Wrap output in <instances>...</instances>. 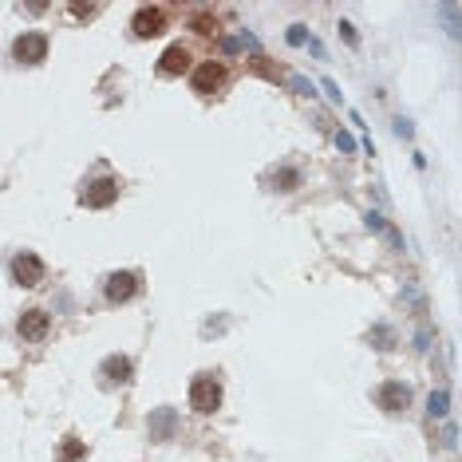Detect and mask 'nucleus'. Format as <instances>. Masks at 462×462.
<instances>
[{
    "label": "nucleus",
    "mask_w": 462,
    "mask_h": 462,
    "mask_svg": "<svg viewBox=\"0 0 462 462\" xmlns=\"http://www.w3.org/2000/svg\"><path fill=\"white\" fill-rule=\"evenodd\" d=\"M190 407L202 411V415H210V411L221 407V387L214 376H198V380L190 383Z\"/></svg>",
    "instance_id": "1"
},
{
    "label": "nucleus",
    "mask_w": 462,
    "mask_h": 462,
    "mask_svg": "<svg viewBox=\"0 0 462 462\" xmlns=\"http://www.w3.org/2000/svg\"><path fill=\"white\" fill-rule=\"evenodd\" d=\"M135 36H142V40H150V36H158L166 28V12L158 8V4H147V8H138L135 12Z\"/></svg>",
    "instance_id": "2"
},
{
    "label": "nucleus",
    "mask_w": 462,
    "mask_h": 462,
    "mask_svg": "<svg viewBox=\"0 0 462 462\" xmlns=\"http://www.w3.org/2000/svg\"><path fill=\"white\" fill-rule=\"evenodd\" d=\"M16 59H20V64H40L44 55H48V40H44L40 32H24V36H20V40H16Z\"/></svg>",
    "instance_id": "3"
},
{
    "label": "nucleus",
    "mask_w": 462,
    "mask_h": 462,
    "mask_svg": "<svg viewBox=\"0 0 462 462\" xmlns=\"http://www.w3.org/2000/svg\"><path fill=\"white\" fill-rule=\"evenodd\" d=\"M12 277H16V285H40L44 281V265H40V257L36 253H20V257L12 261Z\"/></svg>",
    "instance_id": "4"
},
{
    "label": "nucleus",
    "mask_w": 462,
    "mask_h": 462,
    "mask_svg": "<svg viewBox=\"0 0 462 462\" xmlns=\"http://www.w3.org/2000/svg\"><path fill=\"white\" fill-rule=\"evenodd\" d=\"M115 198H119V182H115V178H99V182H91V186L83 190V205H95V210L111 205Z\"/></svg>",
    "instance_id": "5"
},
{
    "label": "nucleus",
    "mask_w": 462,
    "mask_h": 462,
    "mask_svg": "<svg viewBox=\"0 0 462 462\" xmlns=\"http://www.w3.org/2000/svg\"><path fill=\"white\" fill-rule=\"evenodd\" d=\"M221 83H225V68H221V64H214V59L194 71V91H202V95H214Z\"/></svg>",
    "instance_id": "6"
},
{
    "label": "nucleus",
    "mask_w": 462,
    "mask_h": 462,
    "mask_svg": "<svg viewBox=\"0 0 462 462\" xmlns=\"http://www.w3.org/2000/svg\"><path fill=\"white\" fill-rule=\"evenodd\" d=\"M135 288H138L135 272H115V277H107V300H111V304L131 300V297H135Z\"/></svg>",
    "instance_id": "7"
},
{
    "label": "nucleus",
    "mask_w": 462,
    "mask_h": 462,
    "mask_svg": "<svg viewBox=\"0 0 462 462\" xmlns=\"http://www.w3.org/2000/svg\"><path fill=\"white\" fill-rule=\"evenodd\" d=\"M186 68H190V52H186L182 44L166 48V52H163V59H158V71H163V75H182Z\"/></svg>",
    "instance_id": "8"
},
{
    "label": "nucleus",
    "mask_w": 462,
    "mask_h": 462,
    "mask_svg": "<svg viewBox=\"0 0 462 462\" xmlns=\"http://www.w3.org/2000/svg\"><path fill=\"white\" fill-rule=\"evenodd\" d=\"M407 403H411V391L403 383H383L380 387V407L383 411H407Z\"/></svg>",
    "instance_id": "9"
},
{
    "label": "nucleus",
    "mask_w": 462,
    "mask_h": 462,
    "mask_svg": "<svg viewBox=\"0 0 462 462\" xmlns=\"http://www.w3.org/2000/svg\"><path fill=\"white\" fill-rule=\"evenodd\" d=\"M44 332H48V313L28 308V313L20 316V336H24V340H40Z\"/></svg>",
    "instance_id": "10"
},
{
    "label": "nucleus",
    "mask_w": 462,
    "mask_h": 462,
    "mask_svg": "<svg viewBox=\"0 0 462 462\" xmlns=\"http://www.w3.org/2000/svg\"><path fill=\"white\" fill-rule=\"evenodd\" d=\"M103 376L111 383H127L131 380V360H122V355H111L107 364H103Z\"/></svg>",
    "instance_id": "11"
},
{
    "label": "nucleus",
    "mask_w": 462,
    "mask_h": 462,
    "mask_svg": "<svg viewBox=\"0 0 462 462\" xmlns=\"http://www.w3.org/2000/svg\"><path fill=\"white\" fill-rule=\"evenodd\" d=\"M83 454H87V447H83L80 438H64V447H59V462H80Z\"/></svg>",
    "instance_id": "12"
},
{
    "label": "nucleus",
    "mask_w": 462,
    "mask_h": 462,
    "mask_svg": "<svg viewBox=\"0 0 462 462\" xmlns=\"http://www.w3.org/2000/svg\"><path fill=\"white\" fill-rule=\"evenodd\" d=\"M170 427H174V411H163L158 419L150 423V435H154V438H163V435H170Z\"/></svg>",
    "instance_id": "13"
},
{
    "label": "nucleus",
    "mask_w": 462,
    "mask_h": 462,
    "mask_svg": "<svg viewBox=\"0 0 462 462\" xmlns=\"http://www.w3.org/2000/svg\"><path fill=\"white\" fill-rule=\"evenodd\" d=\"M447 411V395L438 391V395H431V415H443Z\"/></svg>",
    "instance_id": "14"
},
{
    "label": "nucleus",
    "mask_w": 462,
    "mask_h": 462,
    "mask_svg": "<svg viewBox=\"0 0 462 462\" xmlns=\"http://www.w3.org/2000/svg\"><path fill=\"white\" fill-rule=\"evenodd\" d=\"M71 12L75 16H95V4H71Z\"/></svg>",
    "instance_id": "15"
}]
</instances>
